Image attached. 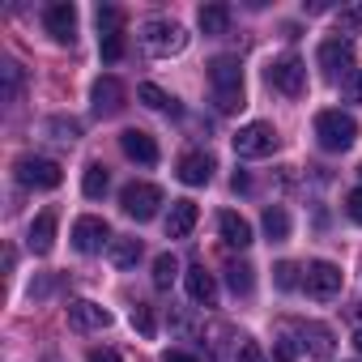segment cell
Instances as JSON below:
<instances>
[{"label":"cell","instance_id":"obj_1","mask_svg":"<svg viewBox=\"0 0 362 362\" xmlns=\"http://www.w3.org/2000/svg\"><path fill=\"white\" fill-rule=\"evenodd\" d=\"M209 86H214L218 111H239L243 107V69H239V56H214L209 60Z\"/></svg>","mask_w":362,"mask_h":362},{"label":"cell","instance_id":"obj_2","mask_svg":"<svg viewBox=\"0 0 362 362\" xmlns=\"http://www.w3.org/2000/svg\"><path fill=\"white\" fill-rule=\"evenodd\" d=\"M315 141L328 153H345L358 141V119L345 115V111H320L315 115Z\"/></svg>","mask_w":362,"mask_h":362},{"label":"cell","instance_id":"obj_3","mask_svg":"<svg viewBox=\"0 0 362 362\" xmlns=\"http://www.w3.org/2000/svg\"><path fill=\"white\" fill-rule=\"evenodd\" d=\"M141 47H145L149 56L166 60V56H179V52L188 47V35H184V26H179V22H162V18H153V22L141 26Z\"/></svg>","mask_w":362,"mask_h":362},{"label":"cell","instance_id":"obj_4","mask_svg":"<svg viewBox=\"0 0 362 362\" xmlns=\"http://www.w3.org/2000/svg\"><path fill=\"white\" fill-rule=\"evenodd\" d=\"M264 81H269L277 94H286V98H298V94L307 90V64H303L294 52H286V56L269 60V69H264Z\"/></svg>","mask_w":362,"mask_h":362},{"label":"cell","instance_id":"obj_5","mask_svg":"<svg viewBox=\"0 0 362 362\" xmlns=\"http://www.w3.org/2000/svg\"><path fill=\"white\" fill-rule=\"evenodd\" d=\"M230 145H235V153H239V158H269V153L281 145V136H277V128H273V124L252 119V124H243V128L230 136Z\"/></svg>","mask_w":362,"mask_h":362},{"label":"cell","instance_id":"obj_6","mask_svg":"<svg viewBox=\"0 0 362 362\" xmlns=\"http://www.w3.org/2000/svg\"><path fill=\"white\" fill-rule=\"evenodd\" d=\"M13 175H18L22 188H39V192L60 188V179H64V170H60L52 158H35V153H22V158L13 162Z\"/></svg>","mask_w":362,"mask_h":362},{"label":"cell","instance_id":"obj_7","mask_svg":"<svg viewBox=\"0 0 362 362\" xmlns=\"http://www.w3.org/2000/svg\"><path fill=\"white\" fill-rule=\"evenodd\" d=\"M158 205H162V188H153V184H128L119 192V209L136 222H149L158 214Z\"/></svg>","mask_w":362,"mask_h":362},{"label":"cell","instance_id":"obj_8","mask_svg":"<svg viewBox=\"0 0 362 362\" xmlns=\"http://www.w3.org/2000/svg\"><path fill=\"white\" fill-rule=\"evenodd\" d=\"M315 60H320V69H324V77H349L354 73V43L349 39H324L320 43V52H315Z\"/></svg>","mask_w":362,"mask_h":362},{"label":"cell","instance_id":"obj_9","mask_svg":"<svg viewBox=\"0 0 362 362\" xmlns=\"http://www.w3.org/2000/svg\"><path fill=\"white\" fill-rule=\"evenodd\" d=\"M73 247H77L81 256H94V252L111 247V226H107L103 218H94V214L77 218V222H73Z\"/></svg>","mask_w":362,"mask_h":362},{"label":"cell","instance_id":"obj_10","mask_svg":"<svg viewBox=\"0 0 362 362\" xmlns=\"http://www.w3.org/2000/svg\"><path fill=\"white\" fill-rule=\"evenodd\" d=\"M303 286L311 298H332V294H341V269L332 260H311L303 273Z\"/></svg>","mask_w":362,"mask_h":362},{"label":"cell","instance_id":"obj_11","mask_svg":"<svg viewBox=\"0 0 362 362\" xmlns=\"http://www.w3.org/2000/svg\"><path fill=\"white\" fill-rule=\"evenodd\" d=\"M124 81L119 77H98L94 81V90H90V103H94V115L98 119H111V115H119L124 111Z\"/></svg>","mask_w":362,"mask_h":362},{"label":"cell","instance_id":"obj_12","mask_svg":"<svg viewBox=\"0 0 362 362\" xmlns=\"http://www.w3.org/2000/svg\"><path fill=\"white\" fill-rule=\"evenodd\" d=\"M69 328H77V332H103V328H111V311L98 307V303H90V298H73L69 303Z\"/></svg>","mask_w":362,"mask_h":362},{"label":"cell","instance_id":"obj_13","mask_svg":"<svg viewBox=\"0 0 362 362\" xmlns=\"http://www.w3.org/2000/svg\"><path fill=\"white\" fill-rule=\"evenodd\" d=\"M43 26H47V35L56 39V43H77V5H69V0H60V5H52L47 13H43Z\"/></svg>","mask_w":362,"mask_h":362},{"label":"cell","instance_id":"obj_14","mask_svg":"<svg viewBox=\"0 0 362 362\" xmlns=\"http://www.w3.org/2000/svg\"><path fill=\"white\" fill-rule=\"evenodd\" d=\"M119 149H124L132 162H141V166H153V162H158V141H153L145 128H124V132H119Z\"/></svg>","mask_w":362,"mask_h":362},{"label":"cell","instance_id":"obj_15","mask_svg":"<svg viewBox=\"0 0 362 362\" xmlns=\"http://www.w3.org/2000/svg\"><path fill=\"white\" fill-rule=\"evenodd\" d=\"M214 170H218V162L209 153H201V149H192V153L179 158V179H184L188 188H205L209 179H214Z\"/></svg>","mask_w":362,"mask_h":362},{"label":"cell","instance_id":"obj_16","mask_svg":"<svg viewBox=\"0 0 362 362\" xmlns=\"http://www.w3.org/2000/svg\"><path fill=\"white\" fill-rule=\"evenodd\" d=\"M298 332V341H303V349L311 354V358H320V362H328L332 358V349H337V341H332V328H324V324H298L294 328Z\"/></svg>","mask_w":362,"mask_h":362},{"label":"cell","instance_id":"obj_17","mask_svg":"<svg viewBox=\"0 0 362 362\" xmlns=\"http://www.w3.org/2000/svg\"><path fill=\"white\" fill-rule=\"evenodd\" d=\"M201 209L197 201H170V214H166V239H188L192 226H197Z\"/></svg>","mask_w":362,"mask_h":362},{"label":"cell","instance_id":"obj_18","mask_svg":"<svg viewBox=\"0 0 362 362\" xmlns=\"http://www.w3.org/2000/svg\"><path fill=\"white\" fill-rule=\"evenodd\" d=\"M188 298L197 307H218V281H214V273L205 264H192L188 269Z\"/></svg>","mask_w":362,"mask_h":362},{"label":"cell","instance_id":"obj_19","mask_svg":"<svg viewBox=\"0 0 362 362\" xmlns=\"http://www.w3.org/2000/svg\"><path fill=\"white\" fill-rule=\"evenodd\" d=\"M218 235H222V243H226V247H239V252H243V247H252V222H247V218H239V214H230V209H226V214H218Z\"/></svg>","mask_w":362,"mask_h":362},{"label":"cell","instance_id":"obj_20","mask_svg":"<svg viewBox=\"0 0 362 362\" xmlns=\"http://www.w3.org/2000/svg\"><path fill=\"white\" fill-rule=\"evenodd\" d=\"M56 222H60L56 209H43V214L30 222V239H26V243H30L35 256H47V252L56 247Z\"/></svg>","mask_w":362,"mask_h":362},{"label":"cell","instance_id":"obj_21","mask_svg":"<svg viewBox=\"0 0 362 362\" xmlns=\"http://www.w3.org/2000/svg\"><path fill=\"white\" fill-rule=\"evenodd\" d=\"M197 22H201L205 35H226L230 30V5H205L197 13Z\"/></svg>","mask_w":362,"mask_h":362},{"label":"cell","instance_id":"obj_22","mask_svg":"<svg viewBox=\"0 0 362 362\" xmlns=\"http://www.w3.org/2000/svg\"><path fill=\"white\" fill-rule=\"evenodd\" d=\"M136 98L145 103V107H153V111H166V115H179V103L162 90V86H153V81H145V86H136Z\"/></svg>","mask_w":362,"mask_h":362},{"label":"cell","instance_id":"obj_23","mask_svg":"<svg viewBox=\"0 0 362 362\" xmlns=\"http://www.w3.org/2000/svg\"><path fill=\"white\" fill-rule=\"evenodd\" d=\"M141 239H111V247H107V256H111V264L115 269H132L136 260H141Z\"/></svg>","mask_w":362,"mask_h":362},{"label":"cell","instance_id":"obj_24","mask_svg":"<svg viewBox=\"0 0 362 362\" xmlns=\"http://www.w3.org/2000/svg\"><path fill=\"white\" fill-rule=\"evenodd\" d=\"M226 286H230L239 298H247V294L256 290V269H252V264H239V260L226 264Z\"/></svg>","mask_w":362,"mask_h":362},{"label":"cell","instance_id":"obj_25","mask_svg":"<svg viewBox=\"0 0 362 362\" xmlns=\"http://www.w3.org/2000/svg\"><path fill=\"white\" fill-rule=\"evenodd\" d=\"M107 184H111L107 166H103V162H90V166H86V175H81V192H86L90 201H98V197L107 192Z\"/></svg>","mask_w":362,"mask_h":362},{"label":"cell","instance_id":"obj_26","mask_svg":"<svg viewBox=\"0 0 362 362\" xmlns=\"http://www.w3.org/2000/svg\"><path fill=\"white\" fill-rule=\"evenodd\" d=\"M260 222H264V235H269L273 243H281V239H290V214H286L281 205H269Z\"/></svg>","mask_w":362,"mask_h":362},{"label":"cell","instance_id":"obj_27","mask_svg":"<svg viewBox=\"0 0 362 362\" xmlns=\"http://www.w3.org/2000/svg\"><path fill=\"white\" fill-rule=\"evenodd\" d=\"M107 35H124V13L115 5H98V39Z\"/></svg>","mask_w":362,"mask_h":362},{"label":"cell","instance_id":"obj_28","mask_svg":"<svg viewBox=\"0 0 362 362\" xmlns=\"http://www.w3.org/2000/svg\"><path fill=\"white\" fill-rule=\"evenodd\" d=\"M47 132H52V141H60V145H73V141L81 136V124H77V119H64V115H56V119H47Z\"/></svg>","mask_w":362,"mask_h":362},{"label":"cell","instance_id":"obj_29","mask_svg":"<svg viewBox=\"0 0 362 362\" xmlns=\"http://www.w3.org/2000/svg\"><path fill=\"white\" fill-rule=\"evenodd\" d=\"M175 273H179V260H175L170 252H162V256L153 260V286H158V290H170Z\"/></svg>","mask_w":362,"mask_h":362},{"label":"cell","instance_id":"obj_30","mask_svg":"<svg viewBox=\"0 0 362 362\" xmlns=\"http://www.w3.org/2000/svg\"><path fill=\"white\" fill-rule=\"evenodd\" d=\"M0 73H5V103H18V98H22V81H26L22 64H18V60H9Z\"/></svg>","mask_w":362,"mask_h":362},{"label":"cell","instance_id":"obj_31","mask_svg":"<svg viewBox=\"0 0 362 362\" xmlns=\"http://www.w3.org/2000/svg\"><path fill=\"white\" fill-rule=\"evenodd\" d=\"M358 30H362V5L341 9V13H337V35H341V39H349V35H358Z\"/></svg>","mask_w":362,"mask_h":362},{"label":"cell","instance_id":"obj_32","mask_svg":"<svg viewBox=\"0 0 362 362\" xmlns=\"http://www.w3.org/2000/svg\"><path fill=\"white\" fill-rule=\"evenodd\" d=\"M298 354H303L298 337H294V332H281V337H277V345H273V358H277V362H294Z\"/></svg>","mask_w":362,"mask_h":362},{"label":"cell","instance_id":"obj_33","mask_svg":"<svg viewBox=\"0 0 362 362\" xmlns=\"http://www.w3.org/2000/svg\"><path fill=\"white\" fill-rule=\"evenodd\" d=\"M273 281H277V290H294V286H303V277H298V264L281 260V264L273 269Z\"/></svg>","mask_w":362,"mask_h":362},{"label":"cell","instance_id":"obj_34","mask_svg":"<svg viewBox=\"0 0 362 362\" xmlns=\"http://www.w3.org/2000/svg\"><path fill=\"white\" fill-rule=\"evenodd\" d=\"M132 328H136L141 337H153V332H158V320H153V311H149L145 303L132 307Z\"/></svg>","mask_w":362,"mask_h":362},{"label":"cell","instance_id":"obj_35","mask_svg":"<svg viewBox=\"0 0 362 362\" xmlns=\"http://www.w3.org/2000/svg\"><path fill=\"white\" fill-rule=\"evenodd\" d=\"M98 52H103V60H107V64L124 60V35H107V39H98Z\"/></svg>","mask_w":362,"mask_h":362},{"label":"cell","instance_id":"obj_36","mask_svg":"<svg viewBox=\"0 0 362 362\" xmlns=\"http://www.w3.org/2000/svg\"><path fill=\"white\" fill-rule=\"evenodd\" d=\"M235 358H239V362H264V349H260L252 337H239V345H235Z\"/></svg>","mask_w":362,"mask_h":362},{"label":"cell","instance_id":"obj_37","mask_svg":"<svg viewBox=\"0 0 362 362\" xmlns=\"http://www.w3.org/2000/svg\"><path fill=\"white\" fill-rule=\"evenodd\" d=\"M345 218H349V222H358V226H362V188H354V192H349V197H345Z\"/></svg>","mask_w":362,"mask_h":362},{"label":"cell","instance_id":"obj_38","mask_svg":"<svg viewBox=\"0 0 362 362\" xmlns=\"http://www.w3.org/2000/svg\"><path fill=\"white\" fill-rule=\"evenodd\" d=\"M86 362H124L115 349H107V345H94L90 354H86Z\"/></svg>","mask_w":362,"mask_h":362},{"label":"cell","instance_id":"obj_39","mask_svg":"<svg viewBox=\"0 0 362 362\" xmlns=\"http://www.w3.org/2000/svg\"><path fill=\"white\" fill-rule=\"evenodd\" d=\"M162 362H201L197 354H188V349H166L162 354Z\"/></svg>","mask_w":362,"mask_h":362},{"label":"cell","instance_id":"obj_40","mask_svg":"<svg viewBox=\"0 0 362 362\" xmlns=\"http://www.w3.org/2000/svg\"><path fill=\"white\" fill-rule=\"evenodd\" d=\"M345 94H349V103H362V73L349 77V90H345Z\"/></svg>","mask_w":362,"mask_h":362},{"label":"cell","instance_id":"obj_41","mask_svg":"<svg viewBox=\"0 0 362 362\" xmlns=\"http://www.w3.org/2000/svg\"><path fill=\"white\" fill-rule=\"evenodd\" d=\"M230 188H235V192H247V175H243V170L230 175Z\"/></svg>","mask_w":362,"mask_h":362},{"label":"cell","instance_id":"obj_42","mask_svg":"<svg viewBox=\"0 0 362 362\" xmlns=\"http://www.w3.org/2000/svg\"><path fill=\"white\" fill-rule=\"evenodd\" d=\"M303 9H307V13H324V9H328V0H303Z\"/></svg>","mask_w":362,"mask_h":362},{"label":"cell","instance_id":"obj_43","mask_svg":"<svg viewBox=\"0 0 362 362\" xmlns=\"http://www.w3.org/2000/svg\"><path fill=\"white\" fill-rule=\"evenodd\" d=\"M349 320H354V324H358V328H362V303H358V307H354V311H349Z\"/></svg>","mask_w":362,"mask_h":362},{"label":"cell","instance_id":"obj_44","mask_svg":"<svg viewBox=\"0 0 362 362\" xmlns=\"http://www.w3.org/2000/svg\"><path fill=\"white\" fill-rule=\"evenodd\" d=\"M354 345H358V354H362V328H358V332H354Z\"/></svg>","mask_w":362,"mask_h":362},{"label":"cell","instance_id":"obj_45","mask_svg":"<svg viewBox=\"0 0 362 362\" xmlns=\"http://www.w3.org/2000/svg\"><path fill=\"white\" fill-rule=\"evenodd\" d=\"M43 362H60V358H56V354H52V358H43Z\"/></svg>","mask_w":362,"mask_h":362},{"label":"cell","instance_id":"obj_46","mask_svg":"<svg viewBox=\"0 0 362 362\" xmlns=\"http://www.w3.org/2000/svg\"><path fill=\"white\" fill-rule=\"evenodd\" d=\"M358 175H362V166H358Z\"/></svg>","mask_w":362,"mask_h":362}]
</instances>
